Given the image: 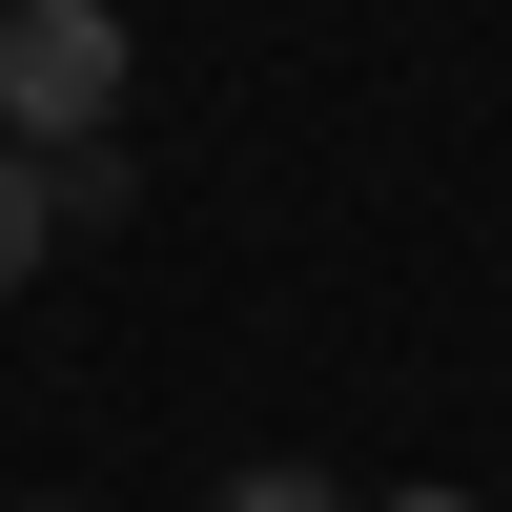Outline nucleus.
I'll return each mask as SVG.
<instances>
[{
	"instance_id": "f257e3e1",
	"label": "nucleus",
	"mask_w": 512,
	"mask_h": 512,
	"mask_svg": "<svg viewBox=\"0 0 512 512\" xmlns=\"http://www.w3.org/2000/svg\"><path fill=\"white\" fill-rule=\"evenodd\" d=\"M123 82H144V41H123V0H0V144H103Z\"/></svg>"
},
{
	"instance_id": "f03ea898",
	"label": "nucleus",
	"mask_w": 512,
	"mask_h": 512,
	"mask_svg": "<svg viewBox=\"0 0 512 512\" xmlns=\"http://www.w3.org/2000/svg\"><path fill=\"white\" fill-rule=\"evenodd\" d=\"M41 246H62V164L0 144V287H41Z\"/></svg>"
},
{
	"instance_id": "7ed1b4c3",
	"label": "nucleus",
	"mask_w": 512,
	"mask_h": 512,
	"mask_svg": "<svg viewBox=\"0 0 512 512\" xmlns=\"http://www.w3.org/2000/svg\"><path fill=\"white\" fill-rule=\"evenodd\" d=\"M205 512H349L328 472H246V492H205Z\"/></svg>"
},
{
	"instance_id": "20e7f679",
	"label": "nucleus",
	"mask_w": 512,
	"mask_h": 512,
	"mask_svg": "<svg viewBox=\"0 0 512 512\" xmlns=\"http://www.w3.org/2000/svg\"><path fill=\"white\" fill-rule=\"evenodd\" d=\"M390 512H472V492H390Z\"/></svg>"
}]
</instances>
